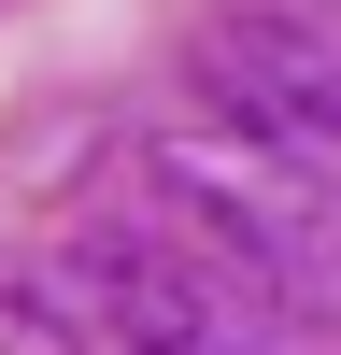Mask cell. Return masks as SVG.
<instances>
[{"label":"cell","instance_id":"6da1fadb","mask_svg":"<svg viewBox=\"0 0 341 355\" xmlns=\"http://www.w3.org/2000/svg\"><path fill=\"white\" fill-rule=\"evenodd\" d=\"M57 299L85 313L114 355H313V327H284L270 299H242V284L213 270V256H185L157 214H100L57 242Z\"/></svg>","mask_w":341,"mask_h":355},{"label":"cell","instance_id":"3957f363","mask_svg":"<svg viewBox=\"0 0 341 355\" xmlns=\"http://www.w3.org/2000/svg\"><path fill=\"white\" fill-rule=\"evenodd\" d=\"M185 71H199V100L242 128V157H270L284 185H313V171L341 157V71H327V28L313 15H199V43H185Z\"/></svg>","mask_w":341,"mask_h":355},{"label":"cell","instance_id":"7a4b0ae2","mask_svg":"<svg viewBox=\"0 0 341 355\" xmlns=\"http://www.w3.org/2000/svg\"><path fill=\"white\" fill-rule=\"evenodd\" d=\"M128 214H157L185 256H213L242 299H270L284 327L327 313V227H313V185H270L227 142H128Z\"/></svg>","mask_w":341,"mask_h":355}]
</instances>
